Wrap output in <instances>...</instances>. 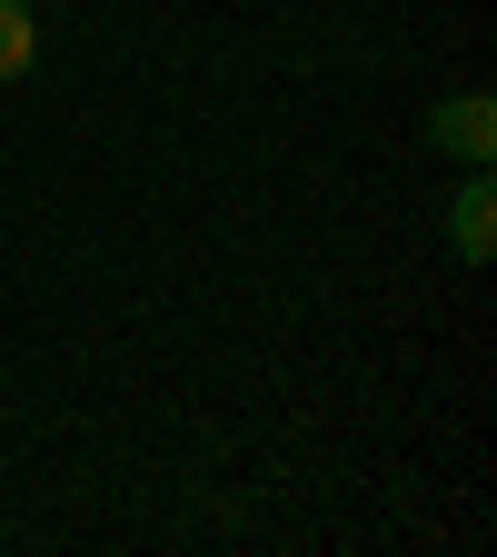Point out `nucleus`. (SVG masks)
<instances>
[{"instance_id": "obj_1", "label": "nucleus", "mask_w": 497, "mask_h": 557, "mask_svg": "<svg viewBox=\"0 0 497 557\" xmlns=\"http://www.w3.org/2000/svg\"><path fill=\"white\" fill-rule=\"evenodd\" d=\"M428 139H438V150H448L458 170H487V160H497V100H487V90H458V100H438Z\"/></svg>"}, {"instance_id": "obj_3", "label": "nucleus", "mask_w": 497, "mask_h": 557, "mask_svg": "<svg viewBox=\"0 0 497 557\" xmlns=\"http://www.w3.org/2000/svg\"><path fill=\"white\" fill-rule=\"evenodd\" d=\"M30 60H40V11L30 0H0V90H11Z\"/></svg>"}, {"instance_id": "obj_2", "label": "nucleus", "mask_w": 497, "mask_h": 557, "mask_svg": "<svg viewBox=\"0 0 497 557\" xmlns=\"http://www.w3.org/2000/svg\"><path fill=\"white\" fill-rule=\"evenodd\" d=\"M448 249H458L468 269H487V259H497V180H487V170H468V180H458V199H448Z\"/></svg>"}]
</instances>
